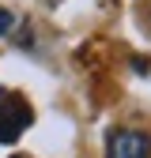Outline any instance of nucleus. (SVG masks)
Instances as JSON below:
<instances>
[{
  "mask_svg": "<svg viewBox=\"0 0 151 158\" xmlns=\"http://www.w3.org/2000/svg\"><path fill=\"white\" fill-rule=\"evenodd\" d=\"M34 121V109L27 106L23 94L0 87V143H15Z\"/></svg>",
  "mask_w": 151,
  "mask_h": 158,
  "instance_id": "obj_1",
  "label": "nucleus"
},
{
  "mask_svg": "<svg viewBox=\"0 0 151 158\" xmlns=\"http://www.w3.org/2000/svg\"><path fill=\"white\" fill-rule=\"evenodd\" d=\"M106 158H151V135L140 128L117 124L106 132Z\"/></svg>",
  "mask_w": 151,
  "mask_h": 158,
  "instance_id": "obj_2",
  "label": "nucleus"
},
{
  "mask_svg": "<svg viewBox=\"0 0 151 158\" xmlns=\"http://www.w3.org/2000/svg\"><path fill=\"white\" fill-rule=\"evenodd\" d=\"M11 27H15V15H11V8H0V38H4Z\"/></svg>",
  "mask_w": 151,
  "mask_h": 158,
  "instance_id": "obj_3",
  "label": "nucleus"
}]
</instances>
